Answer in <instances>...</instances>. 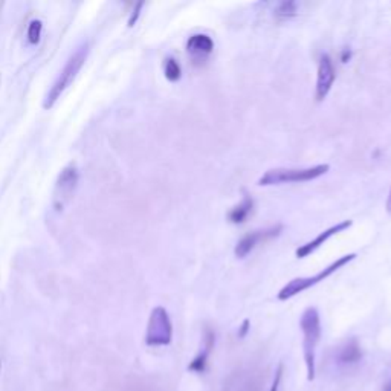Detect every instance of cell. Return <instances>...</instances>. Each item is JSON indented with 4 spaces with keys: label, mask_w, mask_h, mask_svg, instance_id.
<instances>
[{
    "label": "cell",
    "mask_w": 391,
    "mask_h": 391,
    "mask_svg": "<svg viewBox=\"0 0 391 391\" xmlns=\"http://www.w3.org/2000/svg\"><path fill=\"white\" fill-rule=\"evenodd\" d=\"M327 164L315 166L309 168H274L268 170L265 175L258 179V186H280V183H292V182H309L318 179L329 171Z\"/></svg>",
    "instance_id": "obj_2"
},
{
    "label": "cell",
    "mask_w": 391,
    "mask_h": 391,
    "mask_svg": "<svg viewBox=\"0 0 391 391\" xmlns=\"http://www.w3.org/2000/svg\"><path fill=\"white\" fill-rule=\"evenodd\" d=\"M298 4L297 2H281L275 8V16L280 19H289L297 14Z\"/></svg>",
    "instance_id": "obj_15"
},
{
    "label": "cell",
    "mask_w": 391,
    "mask_h": 391,
    "mask_svg": "<svg viewBox=\"0 0 391 391\" xmlns=\"http://www.w3.org/2000/svg\"><path fill=\"white\" fill-rule=\"evenodd\" d=\"M253 205H254V200L251 198H248V196H245L242 203H238L235 208H233L228 217H230V220L233 223H243L246 220V217L249 215V213L253 211Z\"/></svg>",
    "instance_id": "obj_13"
},
{
    "label": "cell",
    "mask_w": 391,
    "mask_h": 391,
    "mask_svg": "<svg viewBox=\"0 0 391 391\" xmlns=\"http://www.w3.org/2000/svg\"><path fill=\"white\" fill-rule=\"evenodd\" d=\"M41 29H43V24L40 20H32L29 26H28V40L32 45H36L40 40L41 36Z\"/></svg>",
    "instance_id": "obj_16"
},
{
    "label": "cell",
    "mask_w": 391,
    "mask_h": 391,
    "mask_svg": "<svg viewBox=\"0 0 391 391\" xmlns=\"http://www.w3.org/2000/svg\"><path fill=\"white\" fill-rule=\"evenodd\" d=\"M350 226H352V220H344V222H341V223H338V225H335V226L329 228V230L323 231L318 237H315L312 242L300 246V248L297 249V257H298V258H304V257L310 255L313 251H317V249H318L321 245H324L325 242H327L330 237H333L335 234H338V233H342L344 230H347V228H350Z\"/></svg>",
    "instance_id": "obj_9"
},
{
    "label": "cell",
    "mask_w": 391,
    "mask_h": 391,
    "mask_svg": "<svg viewBox=\"0 0 391 391\" xmlns=\"http://www.w3.org/2000/svg\"><path fill=\"white\" fill-rule=\"evenodd\" d=\"M281 377H283V364H280V365H278L277 372H275V376H274L273 385H270V390H269V391H278L280 382H281Z\"/></svg>",
    "instance_id": "obj_17"
},
{
    "label": "cell",
    "mask_w": 391,
    "mask_h": 391,
    "mask_svg": "<svg viewBox=\"0 0 391 391\" xmlns=\"http://www.w3.org/2000/svg\"><path fill=\"white\" fill-rule=\"evenodd\" d=\"M387 211L391 214V190H390V194H388V199H387Z\"/></svg>",
    "instance_id": "obj_20"
},
{
    "label": "cell",
    "mask_w": 391,
    "mask_h": 391,
    "mask_svg": "<svg viewBox=\"0 0 391 391\" xmlns=\"http://www.w3.org/2000/svg\"><path fill=\"white\" fill-rule=\"evenodd\" d=\"M173 338V325L170 315L164 308H155L150 313L147 333H146V342L151 347H161L168 345Z\"/></svg>",
    "instance_id": "obj_5"
},
{
    "label": "cell",
    "mask_w": 391,
    "mask_h": 391,
    "mask_svg": "<svg viewBox=\"0 0 391 391\" xmlns=\"http://www.w3.org/2000/svg\"><path fill=\"white\" fill-rule=\"evenodd\" d=\"M249 329H251V323H249V320H245L240 325V329H238V338H245V336L248 335Z\"/></svg>",
    "instance_id": "obj_19"
},
{
    "label": "cell",
    "mask_w": 391,
    "mask_h": 391,
    "mask_svg": "<svg viewBox=\"0 0 391 391\" xmlns=\"http://www.w3.org/2000/svg\"><path fill=\"white\" fill-rule=\"evenodd\" d=\"M361 357H362L361 345L353 338V340L347 341L338 350V355H336V361H338L340 364H344V365H352V364L360 362Z\"/></svg>",
    "instance_id": "obj_12"
},
{
    "label": "cell",
    "mask_w": 391,
    "mask_h": 391,
    "mask_svg": "<svg viewBox=\"0 0 391 391\" xmlns=\"http://www.w3.org/2000/svg\"><path fill=\"white\" fill-rule=\"evenodd\" d=\"M384 391H391V381H390L388 384H385V387H384Z\"/></svg>",
    "instance_id": "obj_21"
},
{
    "label": "cell",
    "mask_w": 391,
    "mask_h": 391,
    "mask_svg": "<svg viewBox=\"0 0 391 391\" xmlns=\"http://www.w3.org/2000/svg\"><path fill=\"white\" fill-rule=\"evenodd\" d=\"M78 183V170L73 164L68 166L66 168H63L60 173V176L56 183V190H54V208L57 211H61L64 206L69 203L72 199V196L75 193V188H77Z\"/></svg>",
    "instance_id": "obj_6"
},
{
    "label": "cell",
    "mask_w": 391,
    "mask_h": 391,
    "mask_svg": "<svg viewBox=\"0 0 391 391\" xmlns=\"http://www.w3.org/2000/svg\"><path fill=\"white\" fill-rule=\"evenodd\" d=\"M164 72H166L167 80L171 81V83L181 80V77H182L181 64L175 59H167L166 60V63H164Z\"/></svg>",
    "instance_id": "obj_14"
},
{
    "label": "cell",
    "mask_w": 391,
    "mask_h": 391,
    "mask_svg": "<svg viewBox=\"0 0 391 391\" xmlns=\"http://www.w3.org/2000/svg\"><path fill=\"white\" fill-rule=\"evenodd\" d=\"M214 49V41L206 34H196L191 36L187 41V52L188 56L196 61H205Z\"/></svg>",
    "instance_id": "obj_10"
},
{
    "label": "cell",
    "mask_w": 391,
    "mask_h": 391,
    "mask_svg": "<svg viewBox=\"0 0 391 391\" xmlns=\"http://www.w3.org/2000/svg\"><path fill=\"white\" fill-rule=\"evenodd\" d=\"M281 230H283V226L281 225H277V226H273L269 228V230H260V231H254V233H249L246 234L240 242L237 243L234 253L238 258H245L249 253L253 251V249L262 242H266V240H270V238L277 237Z\"/></svg>",
    "instance_id": "obj_7"
},
{
    "label": "cell",
    "mask_w": 391,
    "mask_h": 391,
    "mask_svg": "<svg viewBox=\"0 0 391 391\" xmlns=\"http://www.w3.org/2000/svg\"><path fill=\"white\" fill-rule=\"evenodd\" d=\"M214 344H215V333L211 329H206L205 336H203V349L190 362V365H188L190 372L203 373L206 370V364H208V357L214 349Z\"/></svg>",
    "instance_id": "obj_11"
},
{
    "label": "cell",
    "mask_w": 391,
    "mask_h": 391,
    "mask_svg": "<svg viewBox=\"0 0 391 391\" xmlns=\"http://www.w3.org/2000/svg\"><path fill=\"white\" fill-rule=\"evenodd\" d=\"M86 57H88V46H83L68 60L66 66L63 68L59 78L52 84V88L46 93L43 107L51 108L54 104H56V101L61 96V93L69 88L72 81L75 80V77H77V73L80 72V69L83 68V64L86 61Z\"/></svg>",
    "instance_id": "obj_4"
},
{
    "label": "cell",
    "mask_w": 391,
    "mask_h": 391,
    "mask_svg": "<svg viewBox=\"0 0 391 391\" xmlns=\"http://www.w3.org/2000/svg\"><path fill=\"white\" fill-rule=\"evenodd\" d=\"M143 6H144V4H143V2L136 4V6H135V9H133L132 16H130V19H128V26H133V25L136 24V20H138V17H139V13H141V9H143Z\"/></svg>",
    "instance_id": "obj_18"
},
{
    "label": "cell",
    "mask_w": 391,
    "mask_h": 391,
    "mask_svg": "<svg viewBox=\"0 0 391 391\" xmlns=\"http://www.w3.org/2000/svg\"><path fill=\"white\" fill-rule=\"evenodd\" d=\"M300 327L303 330V352L304 361L308 367V379H315V353L321 340V320L320 313L315 308H309L303 312L300 320Z\"/></svg>",
    "instance_id": "obj_1"
},
{
    "label": "cell",
    "mask_w": 391,
    "mask_h": 391,
    "mask_svg": "<svg viewBox=\"0 0 391 391\" xmlns=\"http://www.w3.org/2000/svg\"><path fill=\"white\" fill-rule=\"evenodd\" d=\"M336 78V71L333 66L332 59L327 56V54H323L320 57L318 63V77H317V92H315V96H317V101H323L325 96L329 95L332 91V86Z\"/></svg>",
    "instance_id": "obj_8"
},
{
    "label": "cell",
    "mask_w": 391,
    "mask_h": 391,
    "mask_svg": "<svg viewBox=\"0 0 391 391\" xmlns=\"http://www.w3.org/2000/svg\"><path fill=\"white\" fill-rule=\"evenodd\" d=\"M356 258V254H349V255H342L340 258H336V262H333L330 266H327L325 269H323L321 273H318L317 275L313 277H304V278H293L290 280L289 283L278 292V300L280 301H286L292 297L298 295V293L304 292L306 289L321 283L325 278H329L332 274H335L336 270H340L341 268H344L345 265H349L350 262Z\"/></svg>",
    "instance_id": "obj_3"
}]
</instances>
